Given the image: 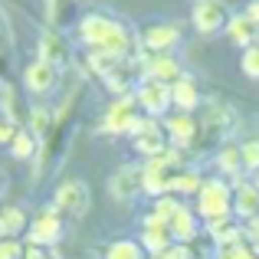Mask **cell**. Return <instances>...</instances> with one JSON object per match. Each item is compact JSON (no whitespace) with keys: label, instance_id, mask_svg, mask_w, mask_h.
I'll return each mask as SVG.
<instances>
[{"label":"cell","instance_id":"6da1fadb","mask_svg":"<svg viewBox=\"0 0 259 259\" xmlns=\"http://www.w3.org/2000/svg\"><path fill=\"white\" fill-rule=\"evenodd\" d=\"M79 39L92 53H105V56L115 59H132L135 53V33L115 17H105V13H89V17L79 20Z\"/></svg>","mask_w":259,"mask_h":259},{"label":"cell","instance_id":"7a4b0ae2","mask_svg":"<svg viewBox=\"0 0 259 259\" xmlns=\"http://www.w3.org/2000/svg\"><path fill=\"white\" fill-rule=\"evenodd\" d=\"M181 167H187L181 148H167L164 154L151 158L145 164V194H151L154 200H158V197H167L174 190V177H177Z\"/></svg>","mask_w":259,"mask_h":259},{"label":"cell","instance_id":"3957f363","mask_svg":"<svg viewBox=\"0 0 259 259\" xmlns=\"http://www.w3.org/2000/svg\"><path fill=\"white\" fill-rule=\"evenodd\" d=\"M194 210H197V217H203L207 223L223 220V217H233V184L220 181V177L203 181Z\"/></svg>","mask_w":259,"mask_h":259},{"label":"cell","instance_id":"277c9868","mask_svg":"<svg viewBox=\"0 0 259 259\" xmlns=\"http://www.w3.org/2000/svg\"><path fill=\"white\" fill-rule=\"evenodd\" d=\"M233 125H236L233 108L223 105V102H210L207 115H203V121H200V138H197V141L207 145V148H217V145H223V141L230 138Z\"/></svg>","mask_w":259,"mask_h":259},{"label":"cell","instance_id":"5b68a950","mask_svg":"<svg viewBox=\"0 0 259 259\" xmlns=\"http://www.w3.org/2000/svg\"><path fill=\"white\" fill-rule=\"evenodd\" d=\"M128 135H132V141H135V151L145 154L148 161L167 151V132L154 118H135L132 128H128Z\"/></svg>","mask_w":259,"mask_h":259},{"label":"cell","instance_id":"8992f818","mask_svg":"<svg viewBox=\"0 0 259 259\" xmlns=\"http://www.w3.org/2000/svg\"><path fill=\"white\" fill-rule=\"evenodd\" d=\"M53 210L59 217H69V220H79V217L89 210V187L82 181H66L56 187L53 194Z\"/></svg>","mask_w":259,"mask_h":259},{"label":"cell","instance_id":"52a82bcc","mask_svg":"<svg viewBox=\"0 0 259 259\" xmlns=\"http://www.w3.org/2000/svg\"><path fill=\"white\" fill-rule=\"evenodd\" d=\"M135 102H138V108L148 115V118H158V115H164L167 108L174 105L171 102V85L154 82V79H141L138 89H135Z\"/></svg>","mask_w":259,"mask_h":259},{"label":"cell","instance_id":"ba28073f","mask_svg":"<svg viewBox=\"0 0 259 259\" xmlns=\"http://www.w3.org/2000/svg\"><path fill=\"white\" fill-rule=\"evenodd\" d=\"M26 240L33 243V246H56L59 240H63V217L56 213V210H43L39 217H33L30 220V230H26Z\"/></svg>","mask_w":259,"mask_h":259},{"label":"cell","instance_id":"9c48e42d","mask_svg":"<svg viewBox=\"0 0 259 259\" xmlns=\"http://www.w3.org/2000/svg\"><path fill=\"white\" fill-rule=\"evenodd\" d=\"M190 20H194V26L200 33H220L230 23V10L223 0H197Z\"/></svg>","mask_w":259,"mask_h":259},{"label":"cell","instance_id":"30bf717a","mask_svg":"<svg viewBox=\"0 0 259 259\" xmlns=\"http://www.w3.org/2000/svg\"><path fill=\"white\" fill-rule=\"evenodd\" d=\"M138 118V102H135V92L132 95H121L115 99L112 105L105 108V118H102V132L108 135H121L132 128V121Z\"/></svg>","mask_w":259,"mask_h":259},{"label":"cell","instance_id":"8fae6325","mask_svg":"<svg viewBox=\"0 0 259 259\" xmlns=\"http://www.w3.org/2000/svg\"><path fill=\"white\" fill-rule=\"evenodd\" d=\"M177 43H181V26L177 23H154L141 36V46L148 53H154V56H171V50Z\"/></svg>","mask_w":259,"mask_h":259},{"label":"cell","instance_id":"7c38bea8","mask_svg":"<svg viewBox=\"0 0 259 259\" xmlns=\"http://www.w3.org/2000/svg\"><path fill=\"white\" fill-rule=\"evenodd\" d=\"M164 132H167V141L174 148H194L197 138H200V121L187 112H177L164 121Z\"/></svg>","mask_w":259,"mask_h":259},{"label":"cell","instance_id":"4fadbf2b","mask_svg":"<svg viewBox=\"0 0 259 259\" xmlns=\"http://www.w3.org/2000/svg\"><path fill=\"white\" fill-rule=\"evenodd\" d=\"M174 233H171V223H161L158 217H151L148 213V220H145V230H141V246L148 249L151 256H164L167 249L174 246Z\"/></svg>","mask_w":259,"mask_h":259},{"label":"cell","instance_id":"5bb4252c","mask_svg":"<svg viewBox=\"0 0 259 259\" xmlns=\"http://www.w3.org/2000/svg\"><path fill=\"white\" fill-rule=\"evenodd\" d=\"M59 82V69H53L50 63H43V59H33L30 66L23 69V85L30 89L33 95H46L53 92Z\"/></svg>","mask_w":259,"mask_h":259},{"label":"cell","instance_id":"9a60e30c","mask_svg":"<svg viewBox=\"0 0 259 259\" xmlns=\"http://www.w3.org/2000/svg\"><path fill=\"white\" fill-rule=\"evenodd\" d=\"M233 217L240 220H259V187L256 181H240L233 184Z\"/></svg>","mask_w":259,"mask_h":259},{"label":"cell","instance_id":"2e32d148","mask_svg":"<svg viewBox=\"0 0 259 259\" xmlns=\"http://www.w3.org/2000/svg\"><path fill=\"white\" fill-rule=\"evenodd\" d=\"M36 59L50 63L53 69H63V66L69 63V46H66L63 33H59V30L43 33V36H39V46H36Z\"/></svg>","mask_w":259,"mask_h":259},{"label":"cell","instance_id":"e0dca14e","mask_svg":"<svg viewBox=\"0 0 259 259\" xmlns=\"http://www.w3.org/2000/svg\"><path fill=\"white\" fill-rule=\"evenodd\" d=\"M145 79H154V82H164V85H174L177 79H184V69L174 56H154L145 63Z\"/></svg>","mask_w":259,"mask_h":259},{"label":"cell","instance_id":"ac0fdd59","mask_svg":"<svg viewBox=\"0 0 259 259\" xmlns=\"http://www.w3.org/2000/svg\"><path fill=\"white\" fill-rule=\"evenodd\" d=\"M138 190H145V167H121L112 177V194L118 200H132Z\"/></svg>","mask_w":259,"mask_h":259},{"label":"cell","instance_id":"d6986e66","mask_svg":"<svg viewBox=\"0 0 259 259\" xmlns=\"http://www.w3.org/2000/svg\"><path fill=\"white\" fill-rule=\"evenodd\" d=\"M227 36H230L233 46L249 50V46H256V39H259V26L246 17V13H236V17H230V23H227Z\"/></svg>","mask_w":259,"mask_h":259},{"label":"cell","instance_id":"ffe728a7","mask_svg":"<svg viewBox=\"0 0 259 259\" xmlns=\"http://www.w3.org/2000/svg\"><path fill=\"white\" fill-rule=\"evenodd\" d=\"M171 102L177 105V112H194L197 105L203 102V95H200V85H197V79H190V76H184V79H177V82L171 85Z\"/></svg>","mask_w":259,"mask_h":259},{"label":"cell","instance_id":"44dd1931","mask_svg":"<svg viewBox=\"0 0 259 259\" xmlns=\"http://www.w3.org/2000/svg\"><path fill=\"white\" fill-rule=\"evenodd\" d=\"M207 233H210V240H213L217 246H236V243H243L246 230L236 223V217H223V220L207 223Z\"/></svg>","mask_w":259,"mask_h":259},{"label":"cell","instance_id":"7402d4cb","mask_svg":"<svg viewBox=\"0 0 259 259\" xmlns=\"http://www.w3.org/2000/svg\"><path fill=\"white\" fill-rule=\"evenodd\" d=\"M171 233H174V240H177V243H194V240H197V233H200V223H197V210H190V207H184V203H181V210H177L174 220H171Z\"/></svg>","mask_w":259,"mask_h":259},{"label":"cell","instance_id":"603a6c76","mask_svg":"<svg viewBox=\"0 0 259 259\" xmlns=\"http://www.w3.org/2000/svg\"><path fill=\"white\" fill-rule=\"evenodd\" d=\"M102 82L112 89L118 99H121V95H132V66H128V59H118V63L102 76Z\"/></svg>","mask_w":259,"mask_h":259},{"label":"cell","instance_id":"cb8c5ba5","mask_svg":"<svg viewBox=\"0 0 259 259\" xmlns=\"http://www.w3.org/2000/svg\"><path fill=\"white\" fill-rule=\"evenodd\" d=\"M10 151H13V158L30 161V158H36V151H39V138L30 132V128H23V125H20L17 138H13V145H10Z\"/></svg>","mask_w":259,"mask_h":259},{"label":"cell","instance_id":"d4e9b609","mask_svg":"<svg viewBox=\"0 0 259 259\" xmlns=\"http://www.w3.org/2000/svg\"><path fill=\"white\" fill-rule=\"evenodd\" d=\"M220 171H227V174H233V184H240L243 181V171H246V167H243V151H240V145H223V151H220Z\"/></svg>","mask_w":259,"mask_h":259},{"label":"cell","instance_id":"484cf974","mask_svg":"<svg viewBox=\"0 0 259 259\" xmlns=\"http://www.w3.org/2000/svg\"><path fill=\"white\" fill-rule=\"evenodd\" d=\"M200 187H203V177H200V171H197V167H181V171H177V177H174V190L171 194H200Z\"/></svg>","mask_w":259,"mask_h":259},{"label":"cell","instance_id":"4316f807","mask_svg":"<svg viewBox=\"0 0 259 259\" xmlns=\"http://www.w3.org/2000/svg\"><path fill=\"white\" fill-rule=\"evenodd\" d=\"M26 125H30V132L36 135V138H46V135H50V128L56 125V115L50 112V108H30V112H26Z\"/></svg>","mask_w":259,"mask_h":259},{"label":"cell","instance_id":"83f0119b","mask_svg":"<svg viewBox=\"0 0 259 259\" xmlns=\"http://www.w3.org/2000/svg\"><path fill=\"white\" fill-rule=\"evenodd\" d=\"M0 223H4V230H7V236H17V233H23V230H30L26 227V213H23V207H0Z\"/></svg>","mask_w":259,"mask_h":259},{"label":"cell","instance_id":"f1b7e54d","mask_svg":"<svg viewBox=\"0 0 259 259\" xmlns=\"http://www.w3.org/2000/svg\"><path fill=\"white\" fill-rule=\"evenodd\" d=\"M105 259H145V246L135 240H115L105 249Z\"/></svg>","mask_w":259,"mask_h":259},{"label":"cell","instance_id":"f546056e","mask_svg":"<svg viewBox=\"0 0 259 259\" xmlns=\"http://www.w3.org/2000/svg\"><path fill=\"white\" fill-rule=\"evenodd\" d=\"M177 210H181V200H177L174 194H167V197H158V200H154V210H151V217H158L161 223H171Z\"/></svg>","mask_w":259,"mask_h":259},{"label":"cell","instance_id":"4dcf8cb0","mask_svg":"<svg viewBox=\"0 0 259 259\" xmlns=\"http://www.w3.org/2000/svg\"><path fill=\"white\" fill-rule=\"evenodd\" d=\"M240 69L246 72L249 79H259V43H256V46H249V50H243V56H240Z\"/></svg>","mask_w":259,"mask_h":259},{"label":"cell","instance_id":"1f68e13d","mask_svg":"<svg viewBox=\"0 0 259 259\" xmlns=\"http://www.w3.org/2000/svg\"><path fill=\"white\" fill-rule=\"evenodd\" d=\"M217 259H256V249L246 243H236V246H217Z\"/></svg>","mask_w":259,"mask_h":259},{"label":"cell","instance_id":"d6a6232c","mask_svg":"<svg viewBox=\"0 0 259 259\" xmlns=\"http://www.w3.org/2000/svg\"><path fill=\"white\" fill-rule=\"evenodd\" d=\"M240 151H243V167L246 171H259V141H243Z\"/></svg>","mask_w":259,"mask_h":259},{"label":"cell","instance_id":"836d02e7","mask_svg":"<svg viewBox=\"0 0 259 259\" xmlns=\"http://www.w3.org/2000/svg\"><path fill=\"white\" fill-rule=\"evenodd\" d=\"M23 243L13 240V236H7V240H0V259H23Z\"/></svg>","mask_w":259,"mask_h":259},{"label":"cell","instance_id":"e575fe53","mask_svg":"<svg viewBox=\"0 0 259 259\" xmlns=\"http://www.w3.org/2000/svg\"><path fill=\"white\" fill-rule=\"evenodd\" d=\"M13 46V30H10V20H7V13L0 10V53H7Z\"/></svg>","mask_w":259,"mask_h":259},{"label":"cell","instance_id":"d590c367","mask_svg":"<svg viewBox=\"0 0 259 259\" xmlns=\"http://www.w3.org/2000/svg\"><path fill=\"white\" fill-rule=\"evenodd\" d=\"M194 256L197 253H194V246H190V243H174V246L167 249L161 259H194Z\"/></svg>","mask_w":259,"mask_h":259},{"label":"cell","instance_id":"8d00e7d4","mask_svg":"<svg viewBox=\"0 0 259 259\" xmlns=\"http://www.w3.org/2000/svg\"><path fill=\"white\" fill-rule=\"evenodd\" d=\"M46 7H50L53 20H56V23H63V13L72 7V0H46Z\"/></svg>","mask_w":259,"mask_h":259},{"label":"cell","instance_id":"74e56055","mask_svg":"<svg viewBox=\"0 0 259 259\" xmlns=\"http://www.w3.org/2000/svg\"><path fill=\"white\" fill-rule=\"evenodd\" d=\"M23 259H53V253H50L46 246H33V243H26Z\"/></svg>","mask_w":259,"mask_h":259},{"label":"cell","instance_id":"f35d334b","mask_svg":"<svg viewBox=\"0 0 259 259\" xmlns=\"http://www.w3.org/2000/svg\"><path fill=\"white\" fill-rule=\"evenodd\" d=\"M246 236H249V243L259 249V220H249L246 223Z\"/></svg>","mask_w":259,"mask_h":259},{"label":"cell","instance_id":"ab89813d","mask_svg":"<svg viewBox=\"0 0 259 259\" xmlns=\"http://www.w3.org/2000/svg\"><path fill=\"white\" fill-rule=\"evenodd\" d=\"M246 17H249V20H253V23L259 26V0H253V4L246 7Z\"/></svg>","mask_w":259,"mask_h":259},{"label":"cell","instance_id":"60d3db41","mask_svg":"<svg viewBox=\"0 0 259 259\" xmlns=\"http://www.w3.org/2000/svg\"><path fill=\"white\" fill-rule=\"evenodd\" d=\"M7 66H10L7 63V53H0V82H7Z\"/></svg>","mask_w":259,"mask_h":259},{"label":"cell","instance_id":"b9f144b4","mask_svg":"<svg viewBox=\"0 0 259 259\" xmlns=\"http://www.w3.org/2000/svg\"><path fill=\"white\" fill-rule=\"evenodd\" d=\"M4 121H7V112H4V105H0V128H4Z\"/></svg>","mask_w":259,"mask_h":259},{"label":"cell","instance_id":"7bdbcfd3","mask_svg":"<svg viewBox=\"0 0 259 259\" xmlns=\"http://www.w3.org/2000/svg\"><path fill=\"white\" fill-rule=\"evenodd\" d=\"M0 240H7V230H4V223H0Z\"/></svg>","mask_w":259,"mask_h":259},{"label":"cell","instance_id":"ee69618b","mask_svg":"<svg viewBox=\"0 0 259 259\" xmlns=\"http://www.w3.org/2000/svg\"><path fill=\"white\" fill-rule=\"evenodd\" d=\"M4 184H7V181H4V171H0V190H4Z\"/></svg>","mask_w":259,"mask_h":259},{"label":"cell","instance_id":"f6af8a7d","mask_svg":"<svg viewBox=\"0 0 259 259\" xmlns=\"http://www.w3.org/2000/svg\"><path fill=\"white\" fill-rule=\"evenodd\" d=\"M194 259H207V256H194Z\"/></svg>","mask_w":259,"mask_h":259},{"label":"cell","instance_id":"bcb514c9","mask_svg":"<svg viewBox=\"0 0 259 259\" xmlns=\"http://www.w3.org/2000/svg\"><path fill=\"white\" fill-rule=\"evenodd\" d=\"M151 259H161V256H151Z\"/></svg>","mask_w":259,"mask_h":259},{"label":"cell","instance_id":"7dc6e473","mask_svg":"<svg viewBox=\"0 0 259 259\" xmlns=\"http://www.w3.org/2000/svg\"><path fill=\"white\" fill-rule=\"evenodd\" d=\"M256 43H259V39H256Z\"/></svg>","mask_w":259,"mask_h":259},{"label":"cell","instance_id":"c3c4849f","mask_svg":"<svg viewBox=\"0 0 259 259\" xmlns=\"http://www.w3.org/2000/svg\"><path fill=\"white\" fill-rule=\"evenodd\" d=\"M256 259H259V256H256Z\"/></svg>","mask_w":259,"mask_h":259}]
</instances>
